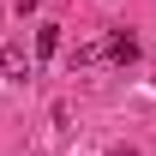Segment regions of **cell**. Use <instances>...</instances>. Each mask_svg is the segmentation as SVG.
<instances>
[{"label":"cell","instance_id":"obj_3","mask_svg":"<svg viewBox=\"0 0 156 156\" xmlns=\"http://www.w3.org/2000/svg\"><path fill=\"white\" fill-rule=\"evenodd\" d=\"M36 54H42V60L60 54V30H54V24H42V30H36Z\"/></svg>","mask_w":156,"mask_h":156},{"label":"cell","instance_id":"obj_2","mask_svg":"<svg viewBox=\"0 0 156 156\" xmlns=\"http://www.w3.org/2000/svg\"><path fill=\"white\" fill-rule=\"evenodd\" d=\"M102 54L120 60V66H132V60H138V36H132V30H114V36L102 42Z\"/></svg>","mask_w":156,"mask_h":156},{"label":"cell","instance_id":"obj_1","mask_svg":"<svg viewBox=\"0 0 156 156\" xmlns=\"http://www.w3.org/2000/svg\"><path fill=\"white\" fill-rule=\"evenodd\" d=\"M0 72L6 78H30V48H24V42H6V48H0Z\"/></svg>","mask_w":156,"mask_h":156},{"label":"cell","instance_id":"obj_4","mask_svg":"<svg viewBox=\"0 0 156 156\" xmlns=\"http://www.w3.org/2000/svg\"><path fill=\"white\" fill-rule=\"evenodd\" d=\"M108 156H138V150H126V144H120V150H108Z\"/></svg>","mask_w":156,"mask_h":156}]
</instances>
